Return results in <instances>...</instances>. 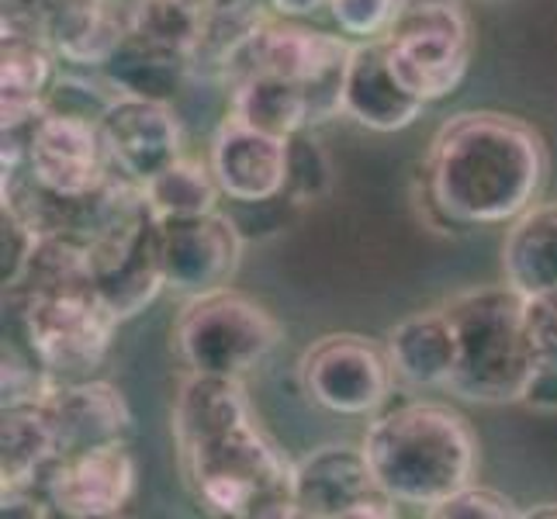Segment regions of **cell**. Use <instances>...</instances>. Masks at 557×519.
<instances>
[{"instance_id":"6da1fadb","label":"cell","mask_w":557,"mask_h":519,"mask_svg":"<svg viewBox=\"0 0 557 519\" xmlns=\"http://www.w3.org/2000/svg\"><path fill=\"white\" fill-rule=\"evenodd\" d=\"M174 444L190 495L233 519H295V465L267 436L243 378L187 371L174 398Z\"/></svg>"},{"instance_id":"7a4b0ae2","label":"cell","mask_w":557,"mask_h":519,"mask_svg":"<svg viewBox=\"0 0 557 519\" xmlns=\"http://www.w3.org/2000/svg\"><path fill=\"white\" fill-rule=\"evenodd\" d=\"M550 157L544 136L506 111H465L440 125L426 157L430 201L457 225H509L536 205Z\"/></svg>"},{"instance_id":"3957f363","label":"cell","mask_w":557,"mask_h":519,"mask_svg":"<svg viewBox=\"0 0 557 519\" xmlns=\"http://www.w3.org/2000/svg\"><path fill=\"white\" fill-rule=\"evenodd\" d=\"M360 447L381 489L422 512L471 485L478 471L474 427L444 401H409L377 416Z\"/></svg>"},{"instance_id":"277c9868","label":"cell","mask_w":557,"mask_h":519,"mask_svg":"<svg viewBox=\"0 0 557 519\" xmlns=\"http://www.w3.org/2000/svg\"><path fill=\"white\" fill-rule=\"evenodd\" d=\"M527 295L506 284L474 287L457 295L447 312L454 319L460 360L450 381V395L474 406H516L527 401L533 363L523 325Z\"/></svg>"},{"instance_id":"5b68a950","label":"cell","mask_w":557,"mask_h":519,"mask_svg":"<svg viewBox=\"0 0 557 519\" xmlns=\"http://www.w3.org/2000/svg\"><path fill=\"white\" fill-rule=\"evenodd\" d=\"M90 281L108 312L128 322L160 298L163 277V222L152 211L143 184L119 173L101 225L87 239Z\"/></svg>"},{"instance_id":"8992f818","label":"cell","mask_w":557,"mask_h":519,"mask_svg":"<svg viewBox=\"0 0 557 519\" xmlns=\"http://www.w3.org/2000/svg\"><path fill=\"white\" fill-rule=\"evenodd\" d=\"M384 55L395 81L419 101H444L468 76L474 28L460 0H401Z\"/></svg>"},{"instance_id":"52a82bcc","label":"cell","mask_w":557,"mask_h":519,"mask_svg":"<svg viewBox=\"0 0 557 519\" xmlns=\"http://www.w3.org/2000/svg\"><path fill=\"white\" fill-rule=\"evenodd\" d=\"M281 343L277 319L233 287L187 298L174 325V346L187 371L246 378Z\"/></svg>"},{"instance_id":"ba28073f","label":"cell","mask_w":557,"mask_h":519,"mask_svg":"<svg viewBox=\"0 0 557 519\" xmlns=\"http://www.w3.org/2000/svg\"><path fill=\"white\" fill-rule=\"evenodd\" d=\"M8 305L22 319L32 357L55 381L90 378L104 363L111 336L119 330V319L108 312L94 284L55 287Z\"/></svg>"},{"instance_id":"9c48e42d","label":"cell","mask_w":557,"mask_h":519,"mask_svg":"<svg viewBox=\"0 0 557 519\" xmlns=\"http://www.w3.org/2000/svg\"><path fill=\"white\" fill-rule=\"evenodd\" d=\"M354 42L343 35L312 32L295 22H267L257 38L249 42L228 73V87L246 73H277L284 81H295L309 94L312 125L330 122L343 111V76H347Z\"/></svg>"},{"instance_id":"30bf717a","label":"cell","mask_w":557,"mask_h":519,"mask_svg":"<svg viewBox=\"0 0 557 519\" xmlns=\"http://www.w3.org/2000/svg\"><path fill=\"white\" fill-rule=\"evenodd\" d=\"M301 388L333 416H377L395 388L388 346L360 333H330L315 339L298 363Z\"/></svg>"},{"instance_id":"8fae6325","label":"cell","mask_w":557,"mask_h":519,"mask_svg":"<svg viewBox=\"0 0 557 519\" xmlns=\"http://www.w3.org/2000/svg\"><path fill=\"white\" fill-rule=\"evenodd\" d=\"M295 512L301 519H392L398 503L381 489L363 447L322 444L295 460Z\"/></svg>"},{"instance_id":"7c38bea8","label":"cell","mask_w":557,"mask_h":519,"mask_svg":"<svg viewBox=\"0 0 557 519\" xmlns=\"http://www.w3.org/2000/svg\"><path fill=\"white\" fill-rule=\"evenodd\" d=\"M136 474V457L128 450V440H122L60 454L42 478V492L52 509L70 519H108L125 512L132 503Z\"/></svg>"},{"instance_id":"4fadbf2b","label":"cell","mask_w":557,"mask_h":519,"mask_svg":"<svg viewBox=\"0 0 557 519\" xmlns=\"http://www.w3.org/2000/svg\"><path fill=\"white\" fill-rule=\"evenodd\" d=\"M32 181L55 195L87 198L111 181V160L98 122L66 111H46L35 125L22 166Z\"/></svg>"},{"instance_id":"5bb4252c","label":"cell","mask_w":557,"mask_h":519,"mask_svg":"<svg viewBox=\"0 0 557 519\" xmlns=\"http://www.w3.org/2000/svg\"><path fill=\"white\" fill-rule=\"evenodd\" d=\"M163 222V277L170 292L198 298L228 287L243 263V233L222 211Z\"/></svg>"},{"instance_id":"9a60e30c","label":"cell","mask_w":557,"mask_h":519,"mask_svg":"<svg viewBox=\"0 0 557 519\" xmlns=\"http://www.w3.org/2000/svg\"><path fill=\"white\" fill-rule=\"evenodd\" d=\"M98 128L111 170L132 184H146L184 157V132L170 101L119 94L101 114Z\"/></svg>"},{"instance_id":"2e32d148","label":"cell","mask_w":557,"mask_h":519,"mask_svg":"<svg viewBox=\"0 0 557 519\" xmlns=\"http://www.w3.org/2000/svg\"><path fill=\"white\" fill-rule=\"evenodd\" d=\"M208 163L228 201L263 205L287 187V139L246 125L236 114H225L219 125Z\"/></svg>"},{"instance_id":"e0dca14e","label":"cell","mask_w":557,"mask_h":519,"mask_svg":"<svg viewBox=\"0 0 557 519\" xmlns=\"http://www.w3.org/2000/svg\"><path fill=\"white\" fill-rule=\"evenodd\" d=\"M42 406L60 436V454L87 450L101 444H122L132 433V409L125 395L108 381L76 378L55 381Z\"/></svg>"},{"instance_id":"ac0fdd59","label":"cell","mask_w":557,"mask_h":519,"mask_svg":"<svg viewBox=\"0 0 557 519\" xmlns=\"http://www.w3.org/2000/svg\"><path fill=\"white\" fill-rule=\"evenodd\" d=\"M422 108H426V101L412 98L395 81L381 38L354 42L347 76H343V114L350 122L371 132H401L419 122Z\"/></svg>"},{"instance_id":"d6986e66","label":"cell","mask_w":557,"mask_h":519,"mask_svg":"<svg viewBox=\"0 0 557 519\" xmlns=\"http://www.w3.org/2000/svg\"><path fill=\"white\" fill-rule=\"evenodd\" d=\"M384 346H388L395 378L401 384H409V388H433V392L450 388L460 360V343L447 309L412 312L388 333Z\"/></svg>"},{"instance_id":"ffe728a7","label":"cell","mask_w":557,"mask_h":519,"mask_svg":"<svg viewBox=\"0 0 557 519\" xmlns=\"http://www.w3.org/2000/svg\"><path fill=\"white\" fill-rule=\"evenodd\" d=\"M267 11H271L267 0H215L211 8H205L198 42L190 52V73L225 84L239 52L271 22Z\"/></svg>"},{"instance_id":"44dd1931","label":"cell","mask_w":557,"mask_h":519,"mask_svg":"<svg viewBox=\"0 0 557 519\" xmlns=\"http://www.w3.org/2000/svg\"><path fill=\"white\" fill-rule=\"evenodd\" d=\"M503 271L523 295L557 292V201H536L509 222Z\"/></svg>"},{"instance_id":"7402d4cb","label":"cell","mask_w":557,"mask_h":519,"mask_svg":"<svg viewBox=\"0 0 557 519\" xmlns=\"http://www.w3.org/2000/svg\"><path fill=\"white\" fill-rule=\"evenodd\" d=\"M55 49L38 35L4 32V49H0V119H32L46 111L49 87L55 73Z\"/></svg>"},{"instance_id":"603a6c76","label":"cell","mask_w":557,"mask_h":519,"mask_svg":"<svg viewBox=\"0 0 557 519\" xmlns=\"http://www.w3.org/2000/svg\"><path fill=\"white\" fill-rule=\"evenodd\" d=\"M60 457V436L52 419L38 401H14L4 406V427H0V478L4 485H38Z\"/></svg>"},{"instance_id":"cb8c5ba5","label":"cell","mask_w":557,"mask_h":519,"mask_svg":"<svg viewBox=\"0 0 557 519\" xmlns=\"http://www.w3.org/2000/svg\"><path fill=\"white\" fill-rule=\"evenodd\" d=\"M228 114H236L239 122L284 139L312 128V108L305 87L295 81H284L277 73H260V70L239 76L233 84V108H228Z\"/></svg>"},{"instance_id":"d4e9b609","label":"cell","mask_w":557,"mask_h":519,"mask_svg":"<svg viewBox=\"0 0 557 519\" xmlns=\"http://www.w3.org/2000/svg\"><path fill=\"white\" fill-rule=\"evenodd\" d=\"M98 73L119 94L152 98V101H170L184 87L187 76H195L190 73V55L149 46L132 35L122 38V46L114 49V55Z\"/></svg>"},{"instance_id":"484cf974","label":"cell","mask_w":557,"mask_h":519,"mask_svg":"<svg viewBox=\"0 0 557 519\" xmlns=\"http://www.w3.org/2000/svg\"><path fill=\"white\" fill-rule=\"evenodd\" d=\"M143 190L160 219L208 215V211H219V201L225 198L215 173H211V163H198L187 157L160 170L157 177H149Z\"/></svg>"},{"instance_id":"4316f807","label":"cell","mask_w":557,"mask_h":519,"mask_svg":"<svg viewBox=\"0 0 557 519\" xmlns=\"http://www.w3.org/2000/svg\"><path fill=\"white\" fill-rule=\"evenodd\" d=\"M523 325L533 363L527 401L533 409L557 412V292L527 295Z\"/></svg>"},{"instance_id":"83f0119b","label":"cell","mask_w":557,"mask_h":519,"mask_svg":"<svg viewBox=\"0 0 557 519\" xmlns=\"http://www.w3.org/2000/svg\"><path fill=\"white\" fill-rule=\"evenodd\" d=\"M122 11L125 35L184 55L195 52L205 8H195L190 0H128Z\"/></svg>"},{"instance_id":"f1b7e54d","label":"cell","mask_w":557,"mask_h":519,"mask_svg":"<svg viewBox=\"0 0 557 519\" xmlns=\"http://www.w3.org/2000/svg\"><path fill=\"white\" fill-rule=\"evenodd\" d=\"M333 187V163L325 149L309 136V128L287 139V187L284 195L298 205H312L330 195Z\"/></svg>"},{"instance_id":"f546056e","label":"cell","mask_w":557,"mask_h":519,"mask_svg":"<svg viewBox=\"0 0 557 519\" xmlns=\"http://www.w3.org/2000/svg\"><path fill=\"white\" fill-rule=\"evenodd\" d=\"M520 512L523 509H516L509 495L495 492L488 485H474V482L426 509L430 519H516Z\"/></svg>"},{"instance_id":"4dcf8cb0","label":"cell","mask_w":557,"mask_h":519,"mask_svg":"<svg viewBox=\"0 0 557 519\" xmlns=\"http://www.w3.org/2000/svg\"><path fill=\"white\" fill-rule=\"evenodd\" d=\"M401 0H330V14L347 38H384Z\"/></svg>"},{"instance_id":"1f68e13d","label":"cell","mask_w":557,"mask_h":519,"mask_svg":"<svg viewBox=\"0 0 557 519\" xmlns=\"http://www.w3.org/2000/svg\"><path fill=\"white\" fill-rule=\"evenodd\" d=\"M84 4H90V0H4V32H25L46 38L55 17Z\"/></svg>"},{"instance_id":"d6a6232c","label":"cell","mask_w":557,"mask_h":519,"mask_svg":"<svg viewBox=\"0 0 557 519\" xmlns=\"http://www.w3.org/2000/svg\"><path fill=\"white\" fill-rule=\"evenodd\" d=\"M277 17H309L322 8H330V0H267Z\"/></svg>"},{"instance_id":"836d02e7","label":"cell","mask_w":557,"mask_h":519,"mask_svg":"<svg viewBox=\"0 0 557 519\" xmlns=\"http://www.w3.org/2000/svg\"><path fill=\"white\" fill-rule=\"evenodd\" d=\"M523 519H557V503H536L520 512Z\"/></svg>"},{"instance_id":"e575fe53","label":"cell","mask_w":557,"mask_h":519,"mask_svg":"<svg viewBox=\"0 0 557 519\" xmlns=\"http://www.w3.org/2000/svg\"><path fill=\"white\" fill-rule=\"evenodd\" d=\"M190 4H195V8H211L215 0H190Z\"/></svg>"},{"instance_id":"d590c367","label":"cell","mask_w":557,"mask_h":519,"mask_svg":"<svg viewBox=\"0 0 557 519\" xmlns=\"http://www.w3.org/2000/svg\"><path fill=\"white\" fill-rule=\"evenodd\" d=\"M111 4H119V8H125V4H128V0H111Z\"/></svg>"}]
</instances>
